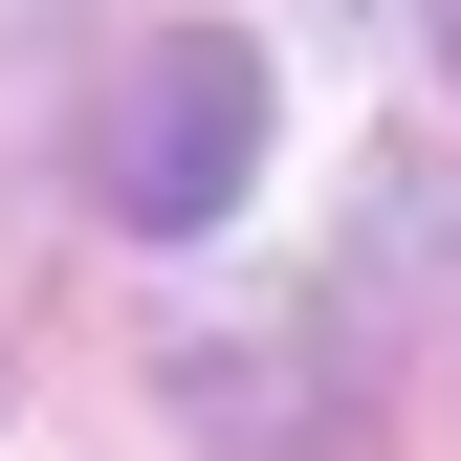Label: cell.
<instances>
[{
    "label": "cell",
    "mask_w": 461,
    "mask_h": 461,
    "mask_svg": "<svg viewBox=\"0 0 461 461\" xmlns=\"http://www.w3.org/2000/svg\"><path fill=\"white\" fill-rule=\"evenodd\" d=\"M418 23H439V67H461V0H418Z\"/></svg>",
    "instance_id": "7a4b0ae2"
},
{
    "label": "cell",
    "mask_w": 461,
    "mask_h": 461,
    "mask_svg": "<svg viewBox=\"0 0 461 461\" xmlns=\"http://www.w3.org/2000/svg\"><path fill=\"white\" fill-rule=\"evenodd\" d=\"M88 176H110V220H132V242H220V220H242V176H264V67H242L220 23L132 44V67H110Z\"/></svg>",
    "instance_id": "6da1fadb"
}]
</instances>
